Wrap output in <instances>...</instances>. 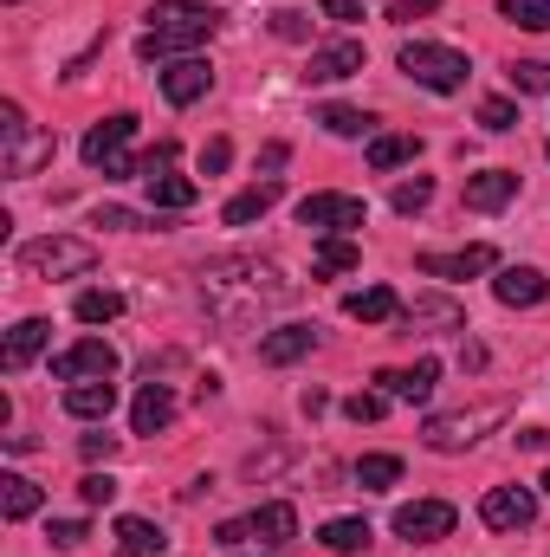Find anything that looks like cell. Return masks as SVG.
<instances>
[{
    "label": "cell",
    "instance_id": "6da1fadb",
    "mask_svg": "<svg viewBox=\"0 0 550 557\" xmlns=\"http://www.w3.org/2000/svg\"><path fill=\"white\" fill-rule=\"evenodd\" d=\"M291 292L298 285L278 273L273 260H214V267H201V298L227 324H253L266 305H285Z\"/></svg>",
    "mask_w": 550,
    "mask_h": 557
},
{
    "label": "cell",
    "instance_id": "7a4b0ae2",
    "mask_svg": "<svg viewBox=\"0 0 550 557\" xmlns=\"http://www.w3.org/2000/svg\"><path fill=\"white\" fill-rule=\"evenodd\" d=\"M221 33V13L214 7H195V0H162L149 7V26L137 39V59L142 65H168V59H188L195 46H208Z\"/></svg>",
    "mask_w": 550,
    "mask_h": 557
},
{
    "label": "cell",
    "instance_id": "3957f363",
    "mask_svg": "<svg viewBox=\"0 0 550 557\" xmlns=\"http://www.w3.org/2000/svg\"><path fill=\"white\" fill-rule=\"evenodd\" d=\"M13 267L26 278H85L98 267V247L78 240V234H46V240H26L13 253Z\"/></svg>",
    "mask_w": 550,
    "mask_h": 557
},
{
    "label": "cell",
    "instance_id": "277c9868",
    "mask_svg": "<svg viewBox=\"0 0 550 557\" xmlns=\"http://www.w3.org/2000/svg\"><path fill=\"white\" fill-rule=\"evenodd\" d=\"M130 137H137V117H130V111H117V117H104V124H91V131H85L78 156H85L91 169H104L111 182L142 175V156H130Z\"/></svg>",
    "mask_w": 550,
    "mask_h": 557
},
{
    "label": "cell",
    "instance_id": "5b68a950",
    "mask_svg": "<svg viewBox=\"0 0 550 557\" xmlns=\"http://www.w3.org/2000/svg\"><path fill=\"white\" fill-rule=\"evenodd\" d=\"M0 143H7V156H0V169L13 175V182H26V175H39L46 162H52V131H33L26 124V111L20 104H0Z\"/></svg>",
    "mask_w": 550,
    "mask_h": 557
},
{
    "label": "cell",
    "instance_id": "8992f818",
    "mask_svg": "<svg viewBox=\"0 0 550 557\" xmlns=\"http://www.w3.org/2000/svg\"><path fill=\"white\" fill-rule=\"evenodd\" d=\"M402 72H409L421 91H466V78H473V65H466V52H453V46H427V39H414L402 46V59H396Z\"/></svg>",
    "mask_w": 550,
    "mask_h": 557
},
{
    "label": "cell",
    "instance_id": "52a82bcc",
    "mask_svg": "<svg viewBox=\"0 0 550 557\" xmlns=\"http://www.w3.org/2000/svg\"><path fill=\"white\" fill-rule=\"evenodd\" d=\"M298 539V512L285 506V499H273V506H253L247 519H227L221 532H214V545H291Z\"/></svg>",
    "mask_w": 550,
    "mask_h": 557
},
{
    "label": "cell",
    "instance_id": "ba28073f",
    "mask_svg": "<svg viewBox=\"0 0 550 557\" xmlns=\"http://www.w3.org/2000/svg\"><path fill=\"white\" fill-rule=\"evenodd\" d=\"M117 344H104V337H85V344H72V350H59L52 357V383H111L117 376Z\"/></svg>",
    "mask_w": 550,
    "mask_h": 557
},
{
    "label": "cell",
    "instance_id": "9c48e42d",
    "mask_svg": "<svg viewBox=\"0 0 550 557\" xmlns=\"http://www.w3.org/2000/svg\"><path fill=\"white\" fill-rule=\"evenodd\" d=\"M363 201L357 195H304L298 201V221L311 227V234H350V227H363Z\"/></svg>",
    "mask_w": 550,
    "mask_h": 557
},
{
    "label": "cell",
    "instance_id": "30bf717a",
    "mask_svg": "<svg viewBox=\"0 0 550 557\" xmlns=\"http://www.w3.org/2000/svg\"><path fill=\"white\" fill-rule=\"evenodd\" d=\"M505 416V409H473V416H434L421 428V441L434 447V454H466L473 441H479V428H492V421Z\"/></svg>",
    "mask_w": 550,
    "mask_h": 557
},
{
    "label": "cell",
    "instance_id": "8fae6325",
    "mask_svg": "<svg viewBox=\"0 0 550 557\" xmlns=\"http://www.w3.org/2000/svg\"><path fill=\"white\" fill-rule=\"evenodd\" d=\"M155 78H162V98H168L175 111H188V104H201V98L214 91V72H208V59H195V52H188V59H168Z\"/></svg>",
    "mask_w": 550,
    "mask_h": 557
},
{
    "label": "cell",
    "instance_id": "7c38bea8",
    "mask_svg": "<svg viewBox=\"0 0 550 557\" xmlns=\"http://www.w3.org/2000/svg\"><path fill=\"white\" fill-rule=\"evenodd\" d=\"M479 519H486L492 532H525V525L538 519V493H532V486H492V493L479 499Z\"/></svg>",
    "mask_w": 550,
    "mask_h": 557
},
{
    "label": "cell",
    "instance_id": "4fadbf2b",
    "mask_svg": "<svg viewBox=\"0 0 550 557\" xmlns=\"http://www.w3.org/2000/svg\"><path fill=\"white\" fill-rule=\"evenodd\" d=\"M453 506L447 499H414V506H396V539H414V545H434L453 532Z\"/></svg>",
    "mask_w": 550,
    "mask_h": 557
},
{
    "label": "cell",
    "instance_id": "5bb4252c",
    "mask_svg": "<svg viewBox=\"0 0 550 557\" xmlns=\"http://www.w3.org/2000/svg\"><path fill=\"white\" fill-rule=\"evenodd\" d=\"M499 267V253L492 247H460V253H421L414 260V273L421 278H447V285H460V278H479Z\"/></svg>",
    "mask_w": 550,
    "mask_h": 557
},
{
    "label": "cell",
    "instance_id": "9a60e30c",
    "mask_svg": "<svg viewBox=\"0 0 550 557\" xmlns=\"http://www.w3.org/2000/svg\"><path fill=\"white\" fill-rule=\"evenodd\" d=\"M492 298H499V305H512V311H532V305H545V298H550V278L538 273V267H499Z\"/></svg>",
    "mask_w": 550,
    "mask_h": 557
},
{
    "label": "cell",
    "instance_id": "2e32d148",
    "mask_svg": "<svg viewBox=\"0 0 550 557\" xmlns=\"http://www.w3.org/2000/svg\"><path fill=\"white\" fill-rule=\"evenodd\" d=\"M363 72V39H337V46H317L311 52V85H337V78H357Z\"/></svg>",
    "mask_w": 550,
    "mask_h": 557
},
{
    "label": "cell",
    "instance_id": "e0dca14e",
    "mask_svg": "<svg viewBox=\"0 0 550 557\" xmlns=\"http://www.w3.org/2000/svg\"><path fill=\"white\" fill-rule=\"evenodd\" d=\"M512 195H518V169H486V175H466V195L460 201L473 214H499Z\"/></svg>",
    "mask_w": 550,
    "mask_h": 557
},
{
    "label": "cell",
    "instance_id": "ac0fdd59",
    "mask_svg": "<svg viewBox=\"0 0 550 557\" xmlns=\"http://www.w3.org/2000/svg\"><path fill=\"white\" fill-rule=\"evenodd\" d=\"M278 195H285V182H278V175H266V182L240 188V195L221 208V221H227V227H253L260 214H273V208H278Z\"/></svg>",
    "mask_w": 550,
    "mask_h": 557
},
{
    "label": "cell",
    "instance_id": "d6986e66",
    "mask_svg": "<svg viewBox=\"0 0 550 557\" xmlns=\"http://www.w3.org/2000/svg\"><path fill=\"white\" fill-rule=\"evenodd\" d=\"M376 383H383V396H389V403H427V396H434V383H440V363H434V357H421L414 370H383Z\"/></svg>",
    "mask_w": 550,
    "mask_h": 557
},
{
    "label": "cell",
    "instance_id": "ffe728a7",
    "mask_svg": "<svg viewBox=\"0 0 550 557\" xmlns=\"http://www.w3.org/2000/svg\"><path fill=\"white\" fill-rule=\"evenodd\" d=\"M46 344H52V324H46V318H20V324L7 331V344H0V363H7V370H26Z\"/></svg>",
    "mask_w": 550,
    "mask_h": 557
},
{
    "label": "cell",
    "instance_id": "44dd1931",
    "mask_svg": "<svg viewBox=\"0 0 550 557\" xmlns=\"http://www.w3.org/2000/svg\"><path fill=\"white\" fill-rule=\"evenodd\" d=\"M317 350V331L311 324H278V331H266L260 337V363H298V357H311Z\"/></svg>",
    "mask_w": 550,
    "mask_h": 557
},
{
    "label": "cell",
    "instance_id": "7402d4cb",
    "mask_svg": "<svg viewBox=\"0 0 550 557\" xmlns=\"http://www.w3.org/2000/svg\"><path fill=\"white\" fill-rule=\"evenodd\" d=\"M168 421H175V396H168V383L149 376L137 389V403H130V428H137V434H162Z\"/></svg>",
    "mask_w": 550,
    "mask_h": 557
},
{
    "label": "cell",
    "instance_id": "603a6c76",
    "mask_svg": "<svg viewBox=\"0 0 550 557\" xmlns=\"http://www.w3.org/2000/svg\"><path fill=\"white\" fill-rule=\"evenodd\" d=\"M142 188H149V201H155V214H182V208H195V201H201V182H195V175H175V169H162V175H149Z\"/></svg>",
    "mask_w": 550,
    "mask_h": 557
},
{
    "label": "cell",
    "instance_id": "cb8c5ba5",
    "mask_svg": "<svg viewBox=\"0 0 550 557\" xmlns=\"http://www.w3.org/2000/svg\"><path fill=\"white\" fill-rule=\"evenodd\" d=\"M343 311H350L357 324H389V318H402V298H396L389 285H363V292L343 298Z\"/></svg>",
    "mask_w": 550,
    "mask_h": 557
},
{
    "label": "cell",
    "instance_id": "d4e9b609",
    "mask_svg": "<svg viewBox=\"0 0 550 557\" xmlns=\"http://www.w3.org/2000/svg\"><path fill=\"white\" fill-rule=\"evenodd\" d=\"M311 267H317V273H357V267H363V247H357L350 234H317Z\"/></svg>",
    "mask_w": 550,
    "mask_h": 557
},
{
    "label": "cell",
    "instance_id": "484cf974",
    "mask_svg": "<svg viewBox=\"0 0 550 557\" xmlns=\"http://www.w3.org/2000/svg\"><path fill=\"white\" fill-rule=\"evenodd\" d=\"M39 499H46V493H39L26 473H0V519H7V525L33 519V512H39Z\"/></svg>",
    "mask_w": 550,
    "mask_h": 557
},
{
    "label": "cell",
    "instance_id": "4316f807",
    "mask_svg": "<svg viewBox=\"0 0 550 557\" xmlns=\"http://www.w3.org/2000/svg\"><path fill=\"white\" fill-rule=\"evenodd\" d=\"M65 409L78 421H104L117 409V383H72V389H65Z\"/></svg>",
    "mask_w": 550,
    "mask_h": 557
},
{
    "label": "cell",
    "instance_id": "83f0119b",
    "mask_svg": "<svg viewBox=\"0 0 550 557\" xmlns=\"http://www.w3.org/2000/svg\"><path fill=\"white\" fill-rule=\"evenodd\" d=\"M117 552L124 557H162L168 552V539H162L149 519H117Z\"/></svg>",
    "mask_w": 550,
    "mask_h": 557
},
{
    "label": "cell",
    "instance_id": "f1b7e54d",
    "mask_svg": "<svg viewBox=\"0 0 550 557\" xmlns=\"http://www.w3.org/2000/svg\"><path fill=\"white\" fill-rule=\"evenodd\" d=\"M396 480H402V460H396V454H363V460H357V486H363V493H389Z\"/></svg>",
    "mask_w": 550,
    "mask_h": 557
},
{
    "label": "cell",
    "instance_id": "f546056e",
    "mask_svg": "<svg viewBox=\"0 0 550 557\" xmlns=\"http://www.w3.org/2000/svg\"><path fill=\"white\" fill-rule=\"evenodd\" d=\"M409 318V331L414 324H447V331H466V311L453 305V298H414V311H402Z\"/></svg>",
    "mask_w": 550,
    "mask_h": 557
},
{
    "label": "cell",
    "instance_id": "4dcf8cb0",
    "mask_svg": "<svg viewBox=\"0 0 550 557\" xmlns=\"http://www.w3.org/2000/svg\"><path fill=\"white\" fill-rule=\"evenodd\" d=\"M421 156V137H370V169H402V162H414Z\"/></svg>",
    "mask_w": 550,
    "mask_h": 557
},
{
    "label": "cell",
    "instance_id": "1f68e13d",
    "mask_svg": "<svg viewBox=\"0 0 550 557\" xmlns=\"http://www.w3.org/2000/svg\"><path fill=\"white\" fill-rule=\"evenodd\" d=\"M317 124H324L330 137H370V131H376V117H370V111H350V104H324Z\"/></svg>",
    "mask_w": 550,
    "mask_h": 557
},
{
    "label": "cell",
    "instance_id": "d6a6232c",
    "mask_svg": "<svg viewBox=\"0 0 550 557\" xmlns=\"http://www.w3.org/2000/svg\"><path fill=\"white\" fill-rule=\"evenodd\" d=\"M72 311H78V324H111V318H124V292H98L91 285V292H78Z\"/></svg>",
    "mask_w": 550,
    "mask_h": 557
},
{
    "label": "cell",
    "instance_id": "836d02e7",
    "mask_svg": "<svg viewBox=\"0 0 550 557\" xmlns=\"http://www.w3.org/2000/svg\"><path fill=\"white\" fill-rule=\"evenodd\" d=\"M317 539H324V552H363L376 532H370V519H330Z\"/></svg>",
    "mask_w": 550,
    "mask_h": 557
},
{
    "label": "cell",
    "instance_id": "e575fe53",
    "mask_svg": "<svg viewBox=\"0 0 550 557\" xmlns=\"http://www.w3.org/2000/svg\"><path fill=\"white\" fill-rule=\"evenodd\" d=\"M499 13L525 33H550V0H499Z\"/></svg>",
    "mask_w": 550,
    "mask_h": 557
},
{
    "label": "cell",
    "instance_id": "d590c367",
    "mask_svg": "<svg viewBox=\"0 0 550 557\" xmlns=\"http://www.w3.org/2000/svg\"><path fill=\"white\" fill-rule=\"evenodd\" d=\"M427 201H434V182H427V175H414V182H396V195H389V208H396V214H421Z\"/></svg>",
    "mask_w": 550,
    "mask_h": 557
},
{
    "label": "cell",
    "instance_id": "8d00e7d4",
    "mask_svg": "<svg viewBox=\"0 0 550 557\" xmlns=\"http://www.w3.org/2000/svg\"><path fill=\"white\" fill-rule=\"evenodd\" d=\"M343 416L350 421H383L389 416V396H383V389H357V396L343 403Z\"/></svg>",
    "mask_w": 550,
    "mask_h": 557
},
{
    "label": "cell",
    "instance_id": "74e56055",
    "mask_svg": "<svg viewBox=\"0 0 550 557\" xmlns=\"http://www.w3.org/2000/svg\"><path fill=\"white\" fill-rule=\"evenodd\" d=\"M479 124H486L492 137H505V131L518 124V104H512V98H486V104H479Z\"/></svg>",
    "mask_w": 550,
    "mask_h": 557
},
{
    "label": "cell",
    "instance_id": "f35d334b",
    "mask_svg": "<svg viewBox=\"0 0 550 557\" xmlns=\"http://www.w3.org/2000/svg\"><path fill=\"white\" fill-rule=\"evenodd\" d=\"M273 33H278V39H291V46H298V39H311V13L278 7V13H273Z\"/></svg>",
    "mask_w": 550,
    "mask_h": 557
},
{
    "label": "cell",
    "instance_id": "ab89813d",
    "mask_svg": "<svg viewBox=\"0 0 550 557\" xmlns=\"http://www.w3.org/2000/svg\"><path fill=\"white\" fill-rule=\"evenodd\" d=\"M512 85H518V91H550V65L545 59H518V65H512Z\"/></svg>",
    "mask_w": 550,
    "mask_h": 557
},
{
    "label": "cell",
    "instance_id": "60d3db41",
    "mask_svg": "<svg viewBox=\"0 0 550 557\" xmlns=\"http://www.w3.org/2000/svg\"><path fill=\"white\" fill-rule=\"evenodd\" d=\"M78 499H85V506H111V499H117V480H111V473H85V480H78Z\"/></svg>",
    "mask_w": 550,
    "mask_h": 557
},
{
    "label": "cell",
    "instance_id": "b9f144b4",
    "mask_svg": "<svg viewBox=\"0 0 550 557\" xmlns=\"http://www.w3.org/2000/svg\"><path fill=\"white\" fill-rule=\"evenodd\" d=\"M46 539H52V545H59V552H78V545H85V539H91V525H85V519H59V525H52V532H46Z\"/></svg>",
    "mask_w": 550,
    "mask_h": 557
},
{
    "label": "cell",
    "instance_id": "7bdbcfd3",
    "mask_svg": "<svg viewBox=\"0 0 550 557\" xmlns=\"http://www.w3.org/2000/svg\"><path fill=\"white\" fill-rule=\"evenodd\" d=\"M227 162H234V143H227V137H214L208 149H201V169H208V175H221Z\"/></svg>",
    "mask_w": 550,
    "mask_h": 557
},
{
    "label": "cell",
    "instance_id": "ee69618b",
    "mask_svg": "<svg viewBox=\"0 0 550 557\" xmlns=\"http://www.w3.org/2000/svg\"><path fill=\"white\" fill-rule=\"evenodd\" d=\"M434 7H440V0H396V7H389V20H396V26H409V20H427Z\"/></svg>",
    "mask_w": 550,
    "mask_h": 557
},
{
    "label": "cell",
    "instance_id": "f6af8a7d",
    "mask_svg": "<svg viewBox=\"0 0 550 557\" xmlns=\"http://www.w3.org/2000/svg\"><path fill=\"white\" fill-rule=\"evenodd\" d=\"M78 447H85V460H111V454H117V434H104V428H98V434H85Z\"/></svg>",
    "mask_w": 550,
    "mask_h": 557
},
{
    "label": "cell",
    "instance_id": "bcb514c9",
    "mask_svg": "<svg viewBox=\"0 0 550 557\" xmlns=\"http://www.w3.org/2000/svg\"><path fill=\"white\" fill-rule=\"evenodd\" d=\"M317 7H324L330 20H343V26H350V20H363V0H317Z\"/></svg>",
    "mask_w": 550,
    "mask_h": 557
},
{
    "label": "cell",
    "instance_id": "7dc6e473",
    "mask_svg": "<svg viewBox=\"0 0 550 557\" xmlns=\"http://www.w3.org/2000/svg\"><path fill=\"white\" fill-rule=\"evenodd\" d=\"M518 447H532V454H545V447H550V434H545V428H525V434H518Z\"/></svg>",
    "mask_w": 550,
    "mask_h": 557
},
{
    "label": "cell",
    "instance_id": "c3c4849f",
    "mask_svg": "<svg viewBox=\"0 0 550 557\" xmlns=\"http://www.w3.org/2000/svg\"><path fill=\"white\" fill-rule=\"evenodd\" d=\"M538 486H545V493H550V473H545V480H538Z\"/></svg>",
    "mask_w": 550,
    "mask_h": 557
},
{
    "label": "cell",
    "instance_id": "681fc988",
    "mask_svg": "<svg viewBox=\"0 0 550 557\" xmlns=\"http://www.w3.org/2000/svg\"><path fill=\"white\" fill-rule=\"evenodd\" d=\"M7 7H20V0H7Z\"/></svg>",
    "mask_w": 550,
    "mask_h": 557
},
{
    "label": "cell",
    "instance_id": "f907efd6",
    "mask_svg": "<svg viewBox=\"0 0 550 557\" xmlns=\"http://www.w3.org/2000/svg\"><path fill=\"white\" fill-rule=\"evenodd\" d=\"M545 156H550V149H545Z\"/></svg>",
    "mask_w": 550,
    "mask_h": 557
}]
</instances>
